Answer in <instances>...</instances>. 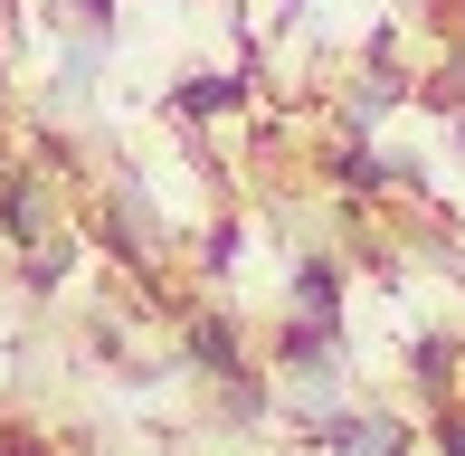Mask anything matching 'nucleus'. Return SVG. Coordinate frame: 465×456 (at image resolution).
<instances>
[{"label": "nucleus", "mask_w": 465, "mask_h": 456, "mask_svg": "<svg viewBox=\"0 0 465 456\" xmlns=\"http://www.w3.org/2000/svg\"><path fill=\"white\" fill-rule=\"evenodd\" d=\"M190 362L219 371V381H247V371H238V333H228L219 314H190Z\"/></svg>", "instance_id": "2"}, {"label": "nucleus", "mask_w": 465, "mask_h": 456, "mask_svg": "<svg viewBox=\"0 0 465 456\" xmlns=\"http://www.w3.org/2000/svg\"><path fill=\"white\" fill-rule=\"evenodd\" d=\"M0 238H10V247L57 238V200H48V181H38V172H10V191H0Z\"/></svg>", "instance_id": "1"}, {"label": "nucleus", "mask_w": 465, "mask_h": 456, "mask_svg": "<svg viewBox=\"0 0 465 456\" xmlns=\"http://www.w3.org/2000/svg\"><path fill=\"white\" fill-rule=\"evenodd\" d=\"M294 295H304V314H313V323H332V295H342V276H332V257H313L304 276H294Z\"/></svg>", "instance_id": "4"}, {"label": "nucleus", "mask_w": 465, "mask_h": 456, "mask_svg": "<svg viewBox=\"0 0 465 456\" xmlns=\"http://www.w3.org/2000/svg\"><path fill=\"white\" fill-rule=\"evenodd\" d=\"M437 438H447V456H465V419H447V428H437Z\"/></svg>", "instance_id": "5"}, {"label": "nucleus", "mask_w": 465, "mask_h": 456, "mask_svg": "<svg viewBox=\"0 0 465 456\" xmlns=\"http://www.w3.org/2000/svg\"><path fill=\"white\" fill-rule=\"evenodd\" d=\"M238 95H247V76H200V86H181L172 105L181 114H219V105H238Z\"/></svg>", "instance_id": "3"}]
</instances>
